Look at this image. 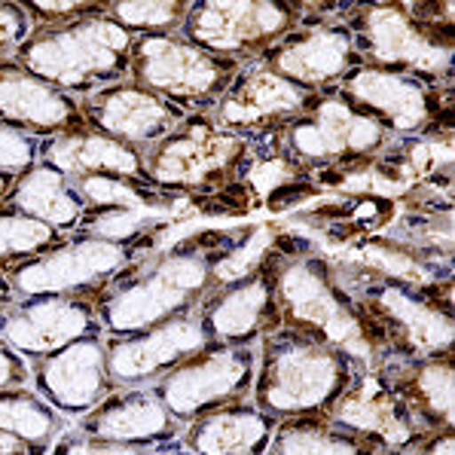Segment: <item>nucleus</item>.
Masks as SVG:
<instances>
[{
  "instance_id": "obj_23",
  "label": "nucleus",
  "mask_w": 455,
  "mask_h": 455,
  "mask_svg": "<svg viewBox=\"0 0 455 455\" xmlns=\"http://www.w3.org/2000/svg\"><path fill=\"white\" fill-rule=\"evenodd\" d=\"M74 428L89 437L114 440V443L165 450L178 443L184 425L163 407L153 388H116L92 412L76 419Z\"/></svg>"
},
{
  "instance_id": "obj_5",
  "label": "nucleus",
  "mask_w": 455,
  "mask_h": 455,
  "mask_svg": "<svg viewBox=\"0 0 455 455\" xmlns=\"http://www.w3.org/2000/svg\"><path fill=\"white\" fill-rule=\"evenodd\" d=\"M132 40L108 16H95L59 28H34L12 59L65 95L86 98L129 80Z\"/></svg>"
},
{
  "instance_id": "obj_18",
  "label": "nucleus",
  "mask_w": 455,
  "mask_h": 455,
  "mask_svg": "<svg viewBox=\"0 0 455 455\" xmlns=\"http://www.w3.org/2000/svg\"><path fill=\"white\" fill-rule=\"evenodd\" d=\"M86 336H104L89 297H19L10 309L0 312V339L28 363Z\"/></svg>"
},
{
  "instance_id": "obj_6",
  "label": "nucleus",
  "mask_w": 455,
  "mask_h": 455,
  "mask_svg": "<svg viewBox=\"0 0 455 455\" xmlns=\"http://www.w3.org/2000/svg\"><path fill=\"white\" fill-rule=\"evenodd\" d=\"M251 147L223 129L208 110L187 114L165 138L144 150V180L165 193L205 199L248 174Z\"/></svg>"
},
{
  "instance_id": "obj_26",
  "label": "nucleus",
  "mask_w": 455,
  "mask_h": 455,
  "mask_svg": "<svg viewBox=\"0 0 455 455\" xmlns=\"http://www.w3.org/2000/svg\"><path fill=\"white\" fill-rule=\"evenodd\" d=\"M37 159L52 165L55 172L68 174L71 180L86 174H129L144 178V153L132 150L114 138L95 129H74L61 135L44 138L37 147Z\"/></svg>"
},
{
  "instance_id": "obj_15",
  "label": "nucleus",
  "mask_w": 455,
  "mask_h": 455,
  "mask_svg": "<svg viewBox=\"0 0 455 455\" xmlns=\"http://www.w3.org/2000/svg\"><path fill=\"white\" fill-rule=\"evenodd\" d=\"M196 312L217 346H257L266 333H275L282 327V309L269 248L242 275L217 284Z\"/></svg>"
},
{
  "instance_id": "obj_16",
  "label": "nucleus",
  "mask_w": 455,
  "mask_h": 455,
  "mask_svg": "<svg viewBox=\"0 0 455 455\" xmlns=\"http://www.w3.org/2000/svg\"><path fill=\"white\" fill-rule=\"evenodd\" d=\"M309 95L312 92H303L284 76L266 71L260 61H251L242 65V71L208 114L223 129L244 138L248 147H260L303 114Z\"/></svg>"
},
{
  "instance_id": "obj_19",
  "label": "nucleus",
  "mask_w": 455,
  "mask_h": 455,
  "mask_svg": "<svg viewBox=\"0 0 455 455\" xmlns=\"http://www.w3.org/2000/svg\"><path fill=\"white\" fill-rule=\"evenodd\" d=\"M28 370L34 391L65 419H83L116 391L108 373L104 336L76 339L46 358L31 361Z\"/></svg>"
},
{
  "instance_id": "obj_2",
  "label": "nucleus",
  "mask_w": 455,
  "mask_h": 455,
  "mask_svg": "<svg viewBox=\"0 0 455 455\" xmlns=\"http://www.w3.org/2000/svg\"><path fill=\"white\" fill-rule=\"evenodd\" d=\"M269 260L275 275L282 327L303 331L333 346L361 373H370L391 358L379 324L342 288L333 269V257L324 254L312 239L275 229Z\"/></svg>"
},
{
  "instance_id": "obj_7",
  "label": "nucleus",
  "mask_w": 455,
  "mask_h": 455,
  "mask_svg": "<svg viewBox=\"0 0 455 455\" xmlns=\"http://www.w3.org/2000/svg\"><path fill=\"white\" fill-rule=\"evenodd\" d=\"M367 68L407 74L428 86H452L455 34L410 16L407 4H352L342 19Z\"/></svg>"
},
{
  "instance_id": "obj_12",
  "label": "nucleus",
  "mask_w": 455,
  "mask_h": 455,
  "mask_svg": "<svg viewBox=\"0 0 455 455\" xmlns=\"http://www.w3.org/2000/svg\"><path fill=\"white\" fill-rule=\"evenodd\" d=\"M391 141L452 132V86H428L407 74H391L361 65L339 86Z\"/></svg>"
},
{
  "instance_id": "obj_10",
  "label": "nucleus",
  "mask_w": 455,
  "mask_h": 455,
  "mask_svg": "<svg viewBox=\"0 0 455 455\" xmlns=\"http://www.w3.org/2000/svg\"><path fill=\"white\" fill-rule=\"evenodd\" d=\"M239 71V61L220 59L190 44L184 34H153L132 40L129 80L184 114L212 110Z\"/></svg>"
},
{
  "instance_id": "obj_36",
  "label": "nucleus",
  "mask_w": 455,
  "mask_h": 455,
  "mask_svg": "<svg viewBox=\"0 0 455 455\" xmlns=\"http://www.w3.org/2000/svg\"><path fill=\"white\" fill-rule=\"evenodd\" d=\"M34 25L16 0H0V59H12L16 49L31 37Z\"/></svg>"
},
{
  "instance_id": "obj_21",
  "label": "nucleus",
  "mask_w": 455,
  "mask_h": 455,
  "mask_svg": "<svg viewBox=\"0 0 455 455\" xmlns=\"http://www.w3.org/2000/svg\"><path fill=\"white\" fill-rule=\"evenodd\" d=\"M83 123L101 135L114 138L132 150L144 153L159 138H165L180 120L184 110L163 101L159 95L147 92L144 86L132 80H120L114 86H104L98 92L80 98Z\"/></svg>"
},
{
  "instance_id": "obj_11",
  "label": "nucleus",
  "mask_w": 455,
  "mask_h": 455,
  "mask_svg": "<svg viewBox=\"0 0 455 455\" xmlns=\"http://www.w3.org/2000/svg\"><path fill=\"white\" fill-rule=\"evenodd\" d=\"M297 25V0H193L180 34L220 59L251 65Z\"/></svg>"
},
{
  "instance_id": "obj_14",
  "label": "nucleus",
  "mask_w": 455,
  "mask_h": 455,
  "mask_svg": "<svg viewBox=\"0 0 455 455\" xmlns=\"http://www.w3.org/2000/svg\"><path fill=\"white\" fill-rule=\"evenodd\" d=\"M214 346L217 342L205 331L199 312L180 315L138 333L104 336V355H108V373L114 388H153L180 363Z\"/></svg>"
},
{
  "instance_id": "obj_29",
  "label": "nucleus",
  "mask_w": 455,
  "mask_h": 455,
  "mask_svg": "<svg viewBox=\"0 0 455 455\" xmlns=\"http://www.w3.org/2000/svg\"><path fill=\"white\" fill-rule=\"evenodd\" d=\"M346 260H355L373 272L391 278H403L412 284H431L452 278V260L450 257H431L425 251H416L410 244L391 239V235H363L355 242L352 254Z\"/></svg>"
},
{
  "instance_id": "obj_38",
  "label": "nucleus",
  "mask_w": 455,
  "mask_h": 455,
  "mask_svg": "<svg viewBox=\"0 0 455 455\" xmlns=\"http://www.w3.org/2000/svg\"><path fill=\"white\" fill-rule=\"evenodd\" d=\"M403 455H455V434L452 428L428 431L419 443H412Z\"/></svg>"
},
{
  "instance_id": "obj_27",
  "label": "nucleus",
  "mask_w": 455,
  "mask_h": 455,
  "mask_svg": "<svg viewBox=\"0 0 455 455\" xmlns=\"http://www.w3.org/2000/svg\"><path fill=\"white\" fill-rule=\"evenodd\" d=\"M0 208L40 220L65 235L76 233L83 214H86V202L76 193L74 180L40 159L28 172L12 178V187Z\"/></svg>"
},
{
  "instance_id": "obj_39",
  "label": "nucleus",
  "mask_w": 455,
  "mask_h": 455,
  "mask_svg": "<svg viewBox=\"0 0 455 455\" xmlns=\"http://www.w3.org/2000/svg\"><path fill=\"white\" fill-rule=\"evenodd\" d=\"M0 455H49V446L31 443V440L19 437V434L0 431Z\"/></svg>"
},
{
  "instance_id": "obj_42",
  "label": "nucleus",
  "mask_w": 455,
  "mask_h": 455,
  "mask_svg": "<svg viewBox=\"0 0 455 455\" xmlns=\"http://www.w3.org/2000/svg\"><path fill=\"white\" fill-rule=\"evenodd\" d=\"M159 455H190V452H187V450H180V446H178V450H163Z\"/></svg>"
},
{
  "instance_id": "obj_31",
  "label": "nucleus",
  "mask_w": 455,
  "mask_h": 455,
  "mask_svg": "<svg viewBox=\"0 0 455 455\" xmlns=\"http://www.w3.org/2000/svg\"><path fill=\"white\" fill-rule=\"evenodd\" d=\"M190 10V0H110L108 19L123 28L129 37L153 34H180Z\"/></svg>"
},
{
  "instance_id": "obj_9",
  "label": "nucleus",
  "mask_w": 455,
  "mask_h": 455,
  "mask_svg": "<svg viewBox=\"0 0 455 455\" xmlns=\"http://www.w3.org/2000/svg\"><path fill=\"white\" fill-rule=\"evenodd\" d=\"M163 239L165 235H141L132 242H108L86 233H71L44 254L12 266L6 278L19 297L61 293L95 299L110 278L120 275L132 260L156 251Z\"/></svg>"
},
{
  "instance_id": "obj_41",
  "label": "nucleus",
  "mask_w": 455,
  "mask_h": 455,
  "mask_svg": "<svg viewBox=\"0 0 455 455\" xmlns=\"http://www.w3.org/2000/svg\"><path fill=\"white\" fill-rule=\"evenodd\" d=\"M10 187H12V174H6V172H0V205H4V199H6V193H10Z\"/></svg>"
},
{
  "instance_id": "obj_37",
  "label": "nucleus",
  "mask_w": 455,
  "mask_h": 455,
  "mask_svg": "<svg viewBox=\"0 0 455 455\" xmlns=\"http://www.w3.org/2000/svg\"><path fill=\"white\" fill-rule=\"evenodd\" d=\"M28 379H31L28 361L19 358V355L0 339V388H22Z\"/></svg>"
},
{
  "instance_id": "obj_33",
  "label": "nucleus",
  "mask_w": 455,
  "mask_h": 455,
  "mask_svg": "<svg viewBox=\"0 0 455 455\" xmlns=\"http://www.w3.org/2000/svg\"><path fill=\"white\" fill-rule=\"evenodd\" d=\"M22 10L34 28H59L108 16V0H22Z\"/></svg>"
},
{
  "instance_id": "obj_20",
  "label": "nucleus",
  "mask_w": 455,
  "mask_h": 455,
  "mask_svg": "<svg viewBox=\"0 0 455 455\" xmlns=\"http://www.w3.org/2000/svg\"><path fill=\"white\" fill-rule=\"evenodd\" d=\"M324 416L342 428L373 440L385 455H403L428 434L407 403L382 382L379 373L355 376L348 388L324 410Z\"/></svg>"
},
{
  "instance_id": "obj_3",
  "label": "nucleus",
  "mask_w": 455,
  "mask_h": 455,
  "mask_svg": "<svg viewBox=\"0 0 455 455\" xmlns=\"http://www.w3.org/2000/svg\"><path fill=\"white\" fill-rule=\"evenodd\" d=\"M342 288L370 312L388 342L391 358L419 361L452 352L455 333V284L452 278L431 284H412L391 278L367 266L333 257Z\"/></svg>"
},
{
  "instance_id": "obj_34",
  "label": "nucleus",
  "mask_w": 455,
  "mask_h": 455,
  "mask_svg": "<svg viewBox=\"0 0 455 455\" xmlns=\"http://www.w3.org/2000/svg\"><path fill=\"white\" fill-rule=\"evenodd\" d=\"M49 455H153V450L114 443V440H101V437H89V434L74 428V431H61V437L49 446Z\"/></svg>"
},
{
  "instance_id": "obj_13",
  "label": "nucleus",
  "mask_w": 455,
  "mask_h": 455,
  "mask_svg": "<svg viewBox=\"0 0 455 455\" xmlns=\"http://www.w3.org/2000/svg\"><path fill=\"white\" fill-rule=\"evenodd\" d=\"M254 373L257 346H214L159 379L153 395L180 425H190L208 412L251 401Z\"/></svg>"
},
{
  "instance_id": "obj_22",
  "label": "nucleus",
  "mask_w": 455,
  "mask_h": 455,
  "mask_svg": "<svg viewBox=\"0 0 455 455\" xmlns=\"http://www.w3.org/2000/svg\"><path fill=\"white\" fill-rule=\"evenodd\" d=\"M0 123L37 141L61 132L86 129L80 98L49 86L46 80L25 71L16 59H0Z\"/></svg>"
},
{
  "instance_id": "obj_35",
  "label": "nucleus",
  "mask_w": 455,
  "mask_h": 455,
  "mask_svg": "<svg viewBox=\"0 0 455 455\" xmlns=\"http://www.w3.org/2000/svg\"><path fill=\"white\" fill-rule=\"evenodd\" d=\"M37 147H40L37 138L0 123V172L12 174V178L28 172V168L37 163Z\"/></svg>"
},
{
  "instance_id": "obj_8",
  "label": "nucleus",
  "mask_w": 455,
  "mask_h": 455,
  "mask_svg": "<svg viewBox=\"0 0 455 455\" xmlns=\"http://www.w3.org/2000/svg\"><path fill=\"white\" fill-rule=\"evenodd\" d=\"M388 144L391 138L379 123L370 120L339 89H327L312 92L303 114L260 147L275 150L299 174L312 178L324 168L379 156Z\"/></svg>"
},
{
  "instance_id": "obj_1",
  "label": "nucleus",
  "mask_w": 455,
  "mask_h": 455,
  "mask_svg": "<svg viewBox=\"0 0 455 455\" xmlns=\"http://www.w3.org/2000/svg\"><path fill=\"white\" fill-rule=\"evenodd\" d=\"M263 233V223L199 229L132 260L92 299L104 336H125L190 315L223 282V266Z\"/></svg>"
},
{
  "instance_id": "obj_17",
  "label": "nucleus",
  "mask_w": 455,
  "mask_h": 455,
  "mask_svg": "<svg viewBox=\"0 0 455 455\" xmlns=\"http://www.w3.org/2000/svg\"><path fill=\"white\" fill-rule=\"evenodd\" d=\"M257 61L303 92L339 89L363 65L352 34L342 22L297 25Z\"/></svg>"
},
{
  "instance_id": "obj_30",
  "label": "nucleus",
  "mask_w": 455,
  "mask_h": 455,
  "mask_svg": "<svg viewBox=\"0 0 455 455\" xmlns=\"http://www.w3.org/2000/svg\"><path fill=\"white\" fill-rule=\"evenodd\" d=\"M65 416H59L37 391L0 388V431L19 434L31 443L52 446L65 431Z\"/></svg>"
},
{
  "instance_id": "obj_32",
  "label": "nucleus",
  "mask_w": 455,
  "mask_h": 455,
  "mask_svg": "<svg viewBox=\"0 0 455 455\" xmlns=\"http://www.w3.org/2000/svg\"><path fill=\"white\" fill-rule=\"evenodd\" d=\"M61 239H65V233H59V229L0 208V275H6L12 266L44 254Z\"/></svg>"
},
{
  "instance_id": "obj_28",
  "label": "nucleus",
  "mask_w": 455,
  "mask_h": 455,
  "mask_svg": "<svg viewBox=\"0 0 455 455\" xmlns=\"http://www.w3.org/2000/svg\"><path fill=\"white\" fill-rule=\"evenodd\" d=\"M266 455H385L373 440L342 428L324 412L282 419Z\"/></svg>"
},
{
  "instance_id": "obj_40",
  "label": "nucleus",
  "mask_w": 455,
  "mask_h": 455,
  "mask_svg": "<svg viewBox=\"0 0 455 455\" xmlns=\"http://www.w3.org/2000/svg\"><path fill=\"white\" fill-rule=\"evenodd\" d=\"M16 299H19V293H16V288L10 284V278L0 275V312L10 309V306L16 303Z\"/></svg>"
},
{
  "instance_id": "obj_4",
  "label": "nucleus",
  "mask_w": 455,
  "mask_h": 455,
  "mask_svg": "<svg viewBox=\"0 0 455 455\" xmlns=\"http://www.w3.org/2000/svg\"><path fill=\"white\" fill-rule=\"evenodd\" d=\"M361 370L333 346L303 331L278 327L257 342L251 403L275 422L324 412Z\"/></svg>"
},
{
  "instance_id": "obj_24",
  "label": "nucleus",
  "mask_w": 455,
  "mask_h": 455,
  "mask_svg": "<svg viewBox=\"0 0 455 455\" xmlns=\"http://www.w3.org/2000/svg\"><path fill=\"white\" fill-rule=\"evenodd\" d=\"M379 373L382 382L410 407L412 416L422 422L425 431L452 428L455 419V361L452 352L434 358L403 361L388 358L382 367L370 370Z\"/></svg>"
},
{
  "instance_id": "obj_25",
  "label": "nucleus",
  "mask_w": 455,
  "mask_h": 455,
  "mask_svg": "<svg viewBox=\"0 0 455 455\" xmlns=\"http://www.w3.org/2000/svg\"><path fill=\"white\" fill-rule=\"evenodd\" d=\"M275 425L272 416L242 401L184 425L178 443L190 455H266Z\"/></svg>"
}]
</instances>
